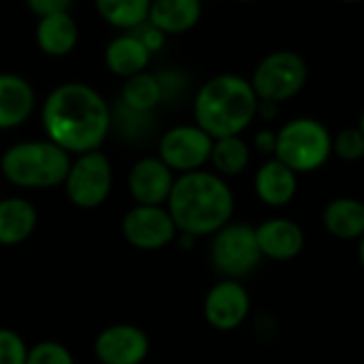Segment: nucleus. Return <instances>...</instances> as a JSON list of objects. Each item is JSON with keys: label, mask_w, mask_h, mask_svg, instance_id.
Returning a JSON list of instances; mask_svg holds the SVG:
<instances>
[{"label": "nucleus", "mask_w": 364, "mask_h": 364, "mask_svg": "<svg viewBox=\"0 0 364 364\" xmlns=\"http://www.w3.org/2000/svg\"><path fill=\"white\" fill-rule=\"evenodd\" d=\"M45 139L70 156L96 151L111 136V105L85 81L58 83L41 105Z\"/></svg>", "instance_id": "f257e3e1"}, {"label": "nucleus", "mask_w": 364, "mask_h": 364, "mask_svg": "<svg viewBox=\"0 0 364 364\" xmlns=\"http://www.w3.org/2000/svg\"><path fill=\"white\" fill-rule=\"evenodd\" d=\"M166 209L179 232L190 237H211L232 222L235 194L224 177L200 168L175 177Z\"/></svg>", "instance_id": "f03ea898"}, {"label": "nucleus", "mask_w": 364, "mask_h": 364, "mask_svg": "<svg viewBox=\"0 0 364 364\" xmlns=\"http://www.w3.org/2000/svg\"><path fill=\"white\" fill-rule=\"evenodd\" d=\"M194 124L213 141L243 134L258 115V96L250 79L222 73L205 81L192 100Z\"/></svg>", "instance_id": "7ed1b4c3"}, {"label": "nucleus", "mask_w": 364, "mask_h": 364, "mask_svg": "<svg viewBox=\"0 0 364 364\" xmlns=\"http://www.w3.org/2000/svg\"><path fill=\"white\" fill-rule=\"evenodd\" d=\"M73 156L49 139L9 145L0 156V173L17 190H51L64 186Z\"/></svg>", "instance_id": "20e7f679"}, {"label": "nucleus", "mask_w": 364, "mask_h": 364, "mask_svg": "<svg viewBox=\"0 0 364 364\" xmlns=\"http://www.w3.org/2000/svg\"><path fill=\"white\" fill-rule=\"evenodd\" d=\"M333 156V134L316 117H294L277 130L275 154L296 175L322 168Z\"/></svg>", "instance_id": "39448f33"}, {"label": "nucleus", "mask_w": 364, "mask_h": 364, "mask_svg": "<svg viewBox=\"0 0 364 364\" xmlns=\"http://www.w3.org/2000/svg\"><path fill=\"white\" fill-rule=\"evenodd\" d=\"M256 241V228L243 222H230L211 235L209 262L222 279H245L262 262Z\"/></svg>", "instance_id": "423d86ee"}, {"label": "nucleus", "mask_w": 364, "mask_h": 364, "mask_svg": "<svg viewBox=\"0 0 364 364\" xmlns=\"http://www.w3.org/2000/svg\"><path fill=\"white\" fill-rule=\"evenodd\" d=\"M62 188L77 209L92 211L102 207L113 192V164L109 156L100 149L73 156Z\"/></svg>", "instance_id": "0eeeda50"}, {"label": "nucleus", "mask_w": 364, "mask_h": 364, "mask_svg": "<svg viewBox=\"0 0 364 364\" xmlns=\"http://www.w3.org/2000/svg\"><path fill=\"white\" fill-rule=\"evenodd\" d=\"M307 62L290 49H279L264 55L250 79L258 100L282 105L294 98L307 83Z\"/></svg>", "instance_id": "6e6552de"}, {"label": "nucleus", "mask_w": 364, "mask_h": 364, "mask_svg": "<svg viewBox=\"0 0 364 364\" xmlns=\"http://www.w3.org/2000/svg\"><path fill=\"white\" fill-rule=\"evenodd\" d=\"M213 139L196 124H177L158 139V158L175 173H194L209 164Z\"/></svg>", "instance_id": "1a4fd4ad"}, {"label": "nucleus", "mask_w": 364, "mask_h": 364, "mask_svg": "<svg viewBox=\"0 0 364 364\" xmlns=\"http://www.w3.org/2000/svg\"><path fill=\"white\" fill-rule=\"evenodd\" d=\"M122 235L134 250L158 252L177 241L179 230L166 207L132 205L122 218Z\"/></svg>", "instance_id": "9d476101"}, {"label": "nucleus", "mask_w": 364, "mask_h": 364, "mask_svg": "<svg viewBox=\"0 0 364 364\" xmlns=\"http://www.w3.org/2000/svg\"><path fill=\"white\" fill-rule=\"evenodd\" d=\"M252 311V296L243 282L220 279L215 282L203 301V316L207 324L220 333H230L243 326Z\"/></svg>", "instance_id": "9b49d317"}, {"label": "nucleus", "mask_w": 364, "mask_h": 364, "mask_svg": "<svg viewBox=\"0 0 364 364\" xmlns=\"http://www.w3.org/2000/svg\"><path fill=\"white\" fill-rule=\"evenodd\" d=\"M149 350L151 341L147 333L128 322L111 324L94 339V356L100 364H143Z\"/></svg>", "instance_id": "f8f14e48"}, {"label": "nucleus", "mask_w": 364, "mask_h": 364, "mask_svg": "<svg viewBox=\"0 0 364 364\" xmlns=\"http://www.w3.org/2000/svg\"><path fill=\"white\" fill-rule=\"evenodd\" d=\"M175 177L177 175L158 156H143L128 171V194L134 205L166 207Z\"/></svg>", "instance_id": "ddd939ff"}, {"label": "nucleus", "mask_w": 364, "mask_h": 364, "mask_svg": "<svg viewBox=\"0 0 364 364\" xmlns=\"http://www.w3.org/2000/svg\"><path fill=\"white\" fill-rule=\"evenodd\" d=\"M254 228L260 254L267 260L290 262L305 250V230L290 218H269Z\"/></svg>", "instance_id": "4468645a"}, {"label": "nucleus", "mask_w": 364, "mask_h": 364, "mask_svg": "<svg viewBox=\"0 0 364 364\" xmlns=\"http://www.w3.org/2000/svg\"><path fill=\"white\" fill-rule=\"evenodd\" d=\"M36 109L34 85L17 73H0V130L23 126Z\"/></svg>", "instance_id": "2eb2a0df"}, {"label": "nucleus", "mask_w": 364, "mask_h": 364, "mask_svg": "<svg viewBox=\"0 0 364 364\" xmlns=\"http://www.w3.org/2000/svg\"><path fill=\"white\" fill-rule=\"evenodd\" d=\"M254 192L267 207H286L299 192V175L277 158H269L260 164L254 177Z\"/></svg>", "instance_id": "dca6fc26"}, {"label": "nucleus", "mask_w": 364, "mask_h": 364, "mask_svg": "<svg viewBox=\"0 0 364 364\" xmlns=\"http://www.w3.org/2000/svg\"><path fill=\"white\" fill-rule=\"evenodd\" d=\"M34 43L38 51L49 58L70 55L79 43V26L70 11L38 17L34 26Z\"/></svg>", "instance_id": "f3484780"}, {"label": "nucleus", "mask_w": 364, "mask_h": 364, "mask_svg": "<svg viewBox=\"0 0 364 364\" xmlns=\"http://www.w3.org/2000/svg\"><path fill=\"white\" fill-rule=\"evenodd\" d=\"M151 58L154 55L145 49V45L136 38L134 32H119L107 43L102 51L107 70L119 79H130L139 73H145L149 68Z\"/></svg>", "instance_id": "a211bd4d"}, {"label": "nucleus", "mask_w": 364, "mask_h": 364, "mask_svg": "<svg viewBox=\"0 0 364 364\" xmlns=\"http://www.w3.org/2000/svg\"><path fill=\"white\" fill-rule=\"evenodd\" d=\"M38 226V211L23 196L0 198V247H17L26 243Z\"/></svg>", "instance_id": "6ab92c4d"}, {"label": "nucleus", "mask_w": 364, "mask_h": 364, "mask_svg": "<svg viewBox=\"0 0 364 364\" xmlns=\"http://www.w3.org/2000/svg\"><path fill=\"white\" fill-rule=\"evenodd\" d=\"M203 17V0H151L149 23L166 36L186 34Z\"/></svg>", "instance_id": "aec40b11"}, {"label": "nucleus", "mask_w": 364, "mask_h": 364, "mask_svg": "<svg viewBox=\"0 0 364 364\" xmlns=\"http://www.w3.org/2000/svg\"><path fill=\"white\" fill-rule=\"evenodd\" d=\"M324 230L341 241H358L364 235V203L352 196L333 198L322 211Z\"/></svg>", "instance_id": "412c9836"}, {"label": "nucleus", "mask_w": 364, "mask_h": 364, "mask_svg": "<svg viewBox=\"0 0 364 364\" xmlns=\"http://www.w3.org/2000/svg\"><path fill=\"white\" fill-rule=\"evenodd\" d=\"M102 21L122 32H132L149 19L151 0H94Z\"/></svg>", "instance_id": "4be33fe9"}, {"label": "nucleus", "mask_w": 364, "mask_h": 364, "mask_svg": "<svg viewBox=\"0 0 364 364\" xmlns=\"http://www.w3.org/2000/svg\"><path fill=\"white\" fill-rule=\"evenodd\" d=\"M250 160H252V149L241 134L213 141L209 164L213 166V173H218L220 177L228 179L241 175L247 168Z\"/></svg>", "instance_id": "5701e85b"}, {"label": "nucleus", "mask_w": 364, "mask_h": 364, "mask_svg": "<svg viewBox=\"0 0 364 364\" xmlns=\"http://www.w3.org/2000/svg\"><path fill=\"white\" fill-rule=\"evenodd\" d=\"M117 100L134 111L154 113L162 105V92H160V83L156 75L145 70L130 79H124Z\"/></svg>", "instance_id": "b1692460"}, {"label": "nucleus", "mask_w": 364, "mask_h": 364, "mask_svg": "<svg viewBox=\"0 0 364 364\" xmlns=\"http://www.w3.org/2000/svg\"><path fill=\"white\" fill-rule=\"evenodd\" d=\"M156 130V115L134 111L119 100L111 107V134L126 143H143Z\"/></svg>", "instance_id": "393cba45"}, {"label": "nucleus", "mask_w": 364, "mask_h": 364, "mask_svg": "<svg viewBox=\"0 0 364 364\" xmlns=\"http://www.w3.org/2000/svg\"><path fill=\"white\" fill-rule=\"evenodd\" d=\"M158 83H160V92H162V105H171V102H179L186 92L190 90V77L177 68V66H168L162 70L154 73Z\"/></svg>", "instance_id": "a878e982"}, {"label": "nucleus", "mask_w": 364, "mask_h": 364, "mask_svg": "<svg viewBox=\"0 0 364 364\" xmlns=\"http://www.w3.org/2000/svg\"><path fill=\"white\" fill-rule=\"evenodd\" d=\"M333 154L343 162H358L364 158V134L358 126L343 128L333 136Z\"/></svg>", "instance_id": "bb28decb"}, {"label": "nucleus", "mask_w": 364, "mask_h": 364, "mask_svg": "<svg viewBox=\"0 0 364 364\" xmlns=\"http://www.w3.org/2000/svg\"><path fill=\"white\" fill-rule=\"evenodd\" d=\"M26 364H75V356L64 343L47 339L28 348Z\"/></svg>", "instance_id": "cd10ccee"}, {"label": "nucleus", "mask_w": 364, "mask_h": 364, "mask_svg": "<svg viewBox=\"0 0 364 364\" xmlns=\"http://www.w3.org/2000/svg\"><path fill=\"white\" fill-rule=\"evenodd\" d=\"M28 346L13 328H0V364H26Z\"/></svg>", "instance_id": "c85d7f7f"}, {"label": "nucleus", "mask_w": 364, "mask_h": 364, "mask_svg": "<svg viewBox=\"0 0 364 364\" xmlns=\"http://www.w3.org/2000/svg\"><path fill=\"white\" fill-rule=\"evenodd\" d=\"M132 32L136 34V38L145 45V49H147L151 55H156L158 51H162V47L166 45V34H164L162 30H158V28H156L154 23H149V21L141 23V26L134 28Z\"/></svg>", "instance_id": "c756f323"}, {"label": "nucleus", "mask_w": 364, "mask_h": 364, "mask_svg": "<svg viewBox=\"0 0 364 364\" xmlns=\"http://www.w3.org/2000/svg\"><path fill=\"white\" fill-rule=\"evenodd\" d=\"M75 0H26L28 11L38 19L45 15H53V13H66L70 11Z\"/></svg>", "instance_id": "7c9ffc66"}, {"label": "nucleus", "mask_w": 364, "mask_h": 364, "mask_svg": "<svg viewBox=\"0 0 364 364\" xmlns=\"http://www.w3.org/2000/svg\"><path fill=\"white\" fill-rule=\"evenodd\" d=\"M275 143H277V132H273V130H258L256 136H254L256 151H260L264 156H271V158L275 154Z\"/></svg>", "instance_id": "2f4dec72"}, {"label": "nucleus", "mask_w": 364, "mask_h": 364, "mask_svg": "<svg viewBox=\"0 0 364 364\" xmlns=\"http://www.w3.org/2000/svg\"><path fill=\"white\" fill-rule=\"evenodd\" d=\"M358 262H360V267H363L364 271V235L358 239Z\"/></svg>", "instance_id": "473e14b6"}, {"label": "nucleus", "mask_w": 364, "mask_h": 364, "mask_svg": "<svg viewBox=\"0 0 364 364\" xmlns=\"http://www.w3.org/2000/svg\"><path fill=\"white\" fill-rule=\"evenodd\" d=\"M358 128L363 130V134H364V109H363V113H360V122H358Z\"/></svg>", "instance_id": "72a5a7b5"}, {"label": "nucleus", "mask_w": 364, "mask_h": 364, "mask_svg": "<svg viewBox=\"0 0 364 364\" xmlns=\"http://www.w3.org/2000/svg\"><path fill=\"white\" fill-rule=\"evenodd\" d=\"M341 2H346V4H358V2H364V0H341Z\"/></svg>", "instance_id": "f704fd0d"}, {"label": "nucleus", "mask_w": 364, "mask_h": 364, "mask_svg": "<svg viewBox=\"0 0 364 364\" xmlns=\"http://www.w3.org/2000/svg\"><path fill=\"white\" fill-rule=\"evenodd\" d=\"M235 2H258V0H235Z\"/></svg>", "instance_id": "c9c22d12"}]
</instances>
